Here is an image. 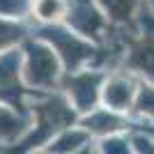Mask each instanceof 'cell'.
<instances>
[{
	"label": "cell",
	"mask_w": 154,
	"mask_h": 154,
	"mask_svg": "<svg viewBox=\"0 0 154 154\" xmlns=\"http://www.w3.org/2000/svg\"><path fill=\"white\" fill-rule=\"evenodd\" d=\"M122 67L143 81L154 83V9L149 5H145L138 14V30L127 48Z\"/></svg>",
	"instance_id": "obj_5"
},
{
	"label": "cell",
	"mask_w": 154,
	"mask_h": 154,
	"mask_svg": "<svg viewBox=\"0 0 154 154\" xmlns=\"http://www.w3.org/2000/svg\"><path fill=\"white\" fill-rule=\"evenodd\" d=\"M64 23L94 44H103L110 32V21L99 0H67Z\"/></svg>",
	"instance_id": "obj_7"
},
{
	"label": "cell",
	"mask_w": 154,
	"mask_h": 154,
	"mask_svg": "<svg viewBox=\"0 0 154 154\" xmlns=\"http://www.w3.org/2000/svg\"><path fill=\"white\" fill-rule=\"evenodd\" d=\"M32 35L44 39L58 53L64 71H78V69H85V67H92L97 53H99V44H94L92 39L83 37V35H78L67 23L32 26Z\"/></svg>",
	"instance_id": "obj_3"
},
{
	"label": "cell",
	"mask_w": 154,
	"mask_h": 154,
	"mask_svg": "<svg viewBox=\"0 0 154 154\" xmlns=\"http://www.w3.org/2000/svg\"><path fill=\"white\" fill-rule=\"evenodd\" d=\"M0 16L32 23V0H0Z\"/></svg>",
	"instance_id": "obj_14"
},
{
	"label": "cell",
	"mask_w": 154,
	"mask_h": 154,
	"mask_svg": "<svg viewBox=\"0 0 154 154\" xmlns=\"http://www.w3.org/2000/svg\"><path fill=\"white\" fill-rule=\"evenodd\" d=\"M30 117H32V124L19 138L16 147L7 149V154H23V152L30 154L35 147H42L48 140H53L67 127H74L81 120V113L71 106L67 94L62 90H58V92H42V94L32 97Z\"/></svg>",
	"instance_id": "obj_1"
},
{
	"label": "cell",
	"mask_w": 154,
	"mask_h": 154,
	"mask_svg": "<svg viewBox=\"0 0 154 154\" xmlns=\"http://www.w3.org/2000/svg\"><path fill=\"white\" fill-rule=\"evenodd\" d=\"M78 124H81L90 136H101V138L122 134V131H127L129 127H134V122H131L124 113L110 110V108H106V106H97L94 110L81 115Z\"/></svg>",
	"instance_id": "obj_10"
},
{
	"label": "cell",
	"mask_w": 154,
	"mask_h": 154,
	"mask_svg": "<svg viewBox=\"0 0 154 154\" xmlns=\"http://www.w3.org/2000/svg\"><path fill=\"white\" fill-rule=\"evenodd\" d=\"M106 71L94 69V67H85L78 71H64L62 85L60 90L67 94V99L71 101V106L85 115L94 110L97 106H101V90L106 83Z\"/></svg>",
	"instance_id": "obj_6"
},
{
	"label": "cell",
	"mask_w": 154,
	"mask_h": 154,
	"mask_svg": "<svg viewBox=\"0 0 154 154\" xmlns=\"http://www.w3.org/2000/svg\"><path fill=\"white\" fill-rule=\"evenodd\" d=\"M140 83L143 78L136 76L134 71L124 69V67L110 71L106 76V83H103V90H101V106L117 110V113H124V115L131 113L138 90H140Z\"/></svg>",
	"instance_id": "obj_8"
},
{
	"label": "cell",
	"mask_w": 154,
	"mask_h": 154,
	"mask_svg": "<svg viewBox=\"0 0 154 154\" xmlns=\"http://www.w3.org/2000/svg\"><path fill=\"white\" fill-rule=\"evenodd\" d=\"M67 0H32V26L64 23Z\"/></svg>",
	"instance_id": "obj_11"
},
{
	"label": "cell",
	"mask_w": 154,
	"mask_h": 154,
	"mask_svg": "<svg viewBox=\"0 0 154 154\" xmlns=\"http://www.w3.org/2000/svg\"><path fill=\"white\" fill-rule=\"evenodd\" d=\"M21 51H23V78L28 88L35 94L58 92L64 76V67L58 53L35 35H30L21 44Z\"/></svg>",
	"instance_id": "obj_2"
},
{
	"label": "cell",
	"mask_w": 154,
	"mask_h": 154,
	"mask_svg": "<svg viewBox=\"0 0 154 154\" xmlns=\"http://www.w3.org/2000/svg\"><path fill=\"white\" fill-rule=\"evenodd\" d=\"M99 152L101 154H131V145L124 136L115 134V136H108L103 138L101 145H99Z\"/></svg>",
	"instance_id": "obj_15"
},
{
	"label": "cell",
	"mask_w": 154,
	"mask_h": 154,
	"mask_svg": "<svg viewBox=\"0 0 154 154\" xmlns=\"http://www.w3.org/2000/svg\"><path fill=\"white\" fill-rule=\"evenodd\" d=\"M99 2L110 21L108 35L134 39L138 30V14L147 5V0H99Z\"/></svg>",
	"instance_id": "obj_9"
},
{
	"label": "cell",
	"mask_w": 154,
	"mask_h": 154,
	"mask_svg": "<svg viewBox=\"0 0 154 154\" xmlns=\"http://www.w3.org/2000/svg\"><path fill=\"white\" fill-rule=\"evenodd\" d=\"M131 117L138 124H143V127H152L154 124V83H149V81H143L140 83L136 103L131 108Z\"/></svg>",
	"instance_id": "obj_13"
},
{
	"label": "cell",
	"mask_w": 154,
	"mask_h": 154,
	"mask_svg": "<svg viewBox=\"0 0 154 154\" xmlns=\"http://www.w3.org/2000/svg\"><path fill=\"white\" fill-rule=\"evenodd\" d=\"M35 92L23 78V51L21 46L0 53V103L30 115V99Z\"/></svg>",
	"instance_id": "obj_4"
},
{
	"label": "cell",
	"mask_w": 154,
	"mask_h": 154,
	"mask_svg": "<svg viewBox=\"0 0 154 154\" xmlns=\"http://www.w3.org/2000/svg\"><path fill=\"white\" fill-rule=\"evenodd\" d=\"M32 35V23L28 21H12L0 16V53L16 48Z\"/></svg>",
	"instance_id": "obj_12"
}]
</instances>
